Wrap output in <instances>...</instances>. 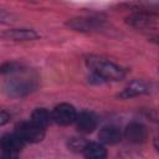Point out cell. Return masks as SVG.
<instances>
[{"label": "cell", "instance_id": "3957f363", "mask_svg": "<svg viewBox=\"0 0 159 159\" xmlns=\"http://www.w3.org/2000/svg\"><path fill=\"white\" fill-rule=\"evenodd\" d=\"M35 87H36V84H35L34 80L21 77V78H11V80H9L5 83L4 89L9 96L21 97V96H25V94L30 93L31 91H34Z\"/></svg>", "mask_w": 159, "mask_h": 159}, {"label": "cell", "instance_id": "5b68a950", "mask_svg": "<svg viewBox=\"0 0 159 159\" xmlns=\"http://www.w3.org/2000/svg\"><path fill=\"white\" fill-rule=\"evenodd\" d=\"M150 91V86L140 80H134L132 81L125 88L122 89L120 93H118V97L122 99H128V98H133V97H138L142 94H147Z\"/></svg>", "mask_w": 159, "mask_h": 159}, {"label": "cell", "instance_id": "9a60e30c", "mask_svg": "<svg viewBox=\"0 0 159 159\" xmlns=\"http://www.w3.org/2000/svg\"><path fill=\"white\" fill-rule=\"evenodd\" d=\"M9 119H10V114H7V113L2 109L1 113H0V125H5V124L9 122Z\"/></svg>", "mask_w": 159, "mask_h": 159}, {"label": "cell", "instance_id": "7a4b0ae2", "mask_svg": "<svg viewBox=\"0 0 159 159\" xmlns=\"http://www.w3.org/2000/svg\"><path fill=\"white\" fill-rule=\"evenodd\" d=\"M15 133L25 143H39L45 137V129L34 124L31 120L19 123L15 128Z\"/></svg>", "mask_w": 159, "mask_h": 159}, {"label": "cell", "instance_id": "2e32d148", "mask_svg": "<svg viewBox=\"0 0 159 159\" xmlns=\"http://www.w3.org/2000/svg\"><path fill=\"white\" fill-rule=\"evenodd\" d=\"M154 147H155V149L159 152V138H157V139L154 140Z\"/></svg>", "mask_w": 159, "mask_h": 159}, {"label": "cell", "instance_id": "6da1fadb", "mask_svg": "<svg viewBox=\"0 0 159 159\" xmlns=\"http://www.w3.org/2000/svg\"><path fill=\"white\" fill-rule=\"evenodd\" d=\"M86 62L92 73L102 81H119L123 80L127 73L119 65L98 56H89Z\"/></svg>", "mask_w": 159, "mask_h": 159}, {"label": "cell", "instance_id": "4fadbf2b", "mask_svg": "<svg viewBox=\"0 0 159 159\" xmlns=\"http://www.w3.org/2000/svg\"><path fill=\"white\" fill-rule=\"evenodd\" d=\"M128 21L134 25V26H138V27H143V26H147L152 22V19L148 14H143V12H139V14H134L133 16L128 17Z\"/></svg>", "mask_w": 159, "mask_h": 159}, {"label": "cell", "instance_id": "5bb4252c", "mask_svg": "<svg viewBox=\"0 0 159 159\" xmlns=\"http://www.w3.org/2000/svg\"><path fill=\"white\" fill-rule=\"evenodd\" d=\"M88 142L83 140V138H71L68 140V147L73 152H83Z\"/></svg>", "mask_w": 159, "mask_h": 159}, {"label": "cell", "instance_id": "277c9868", "mask_svg": "<svg viewBox=\"0 0 159 159\" xmlns=\"http://www.w3.org/2000/svg\"><path fill=\"white\" fill-rule=\"evenodd\" d=\"M77 114L78 113L76 112L75 107L72 104H68V103L57 104L51 113L52 120L55 123H57L58 125H70V124L75 123Z\"/></svg>", "mask_w": 159, "mask_h": 159}, {"label": "cell", "instance_id": "8fae6325", "mask_svg": "<svg viewBox=\"0 0 159 159\" xmlns=\"http://www.w3.org/2000/svg\"><path fill=\"white\" fill-rule=\"evenodd\" d=\"M82 153L86 159H106L107 157V150L103 147V144L96 142L87 143Z\"/></svg>", "mask_w": 159, "mask_h": 159}, {"label": "cell", "instance_id": "e0dca14e", "mask_svg": "<svg viewBox=\"0 0 159 159\" xmlns=\"http://www.w3.org/2000/svg\"><path fill=\"white\" fill-rule=\"evenodd\" d=\"M153 41H154V42H157V43L159 45V36H157V37H153Z\"/></svg>", "mask_w": 159, "mask_h": 159}, {"label": "cell", "instance_id": "8992f818", "mask_svg": "<svg viewBox=\"0 0 159 159\" xmlns=\"http://www.w3.org/2000/svg\"><path fill=\"white\" fill-rule=\"evenodd\" d=\"M124 137L130 143H134V144L143 143L147 139V128L142 123L132 122V123H129L125 127V129H124Z\"/></svg>", "mask_w": 159, "mask_h": 159}, {"label": "cell", "instance_id": "52a82bcc", "mask_svg": "<svg viewBox=\"0 0 159 159\" xmlns=\"http://www.w3.org/2000/svg\"><path fill=\"white\" fill-rule=\"evenodd\" d=\"M25 144L26 143L16 133H7L1 138V152L17 155V153L24 148Z\"/></svg>", "mask_w": 159, "mask_h": 159}, {"label": "cell", "instance_id": "30bf717a", "mask_svg": "<svg viewBox=\"0 0 159 159\" xmlns=\"http://www.w3.org/2000/svg\"><path fill=\"white\" fill-rule=\"evenodd\" d=\"M2 37L15 41H31L39 37V34L31 29H12L2 34Z\"/></svg>", "mask_w": 159, "mask_h": 159}, {"label": "cell", "instance_id": "9c48e42d", "mask_svg": "<svg viewBox=\"0 0 159 159\" xmlns=\"http://www.w3.org/2000/svg\"><path fill=\"white\" fill-rule=\"evenodd\" d=\"M98 139L102 144L113 145V144H117L120 142L122 133H120L119 128L116 125H106V127L101 128V130L98 133Z\"/></svg>", "mask_w": 159, "mask_h": 159}, {"label": "cell", "instance_id": "ba28073f", "mask_svg": "<svg viewBox=\"0 0 159 159\" xmlns=\"http://www.w3.org/2000/svg\"><path fill=\"white\" fill-rule=\"evenodd\" d=\"M76 127L81 133H91L97 127V117L94 113L88 111H82L77 114Z\"/></svg>", "mask_w": 159, "mask_h": 159}, {"label": "cell", "instance_id": "7c38bea8", "mask_svg": "<svg viewBox=\"0 0 159 159\" xmlns=\"http://www.w3.org/2000/svg\"><path fill=\"white\" fill-rule=\"evenodd\" d=\"M52 119V116L50 114V112L46 108H36L32 114H31V122L36 125H39L40 128H46L50 123V120Z\"/></svg>", "mask_w": 159, "mask_h": 159}]
</instances>
